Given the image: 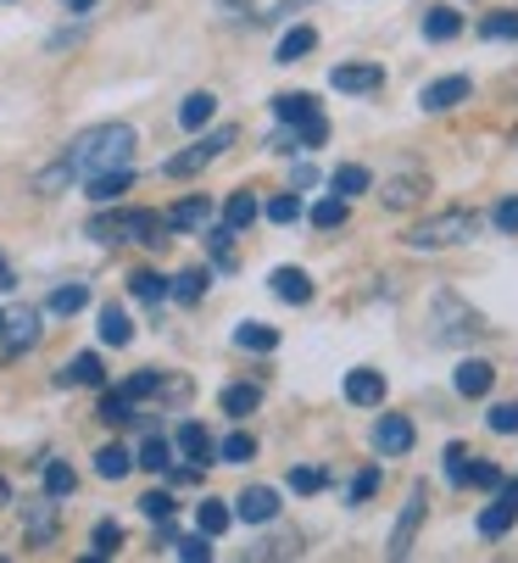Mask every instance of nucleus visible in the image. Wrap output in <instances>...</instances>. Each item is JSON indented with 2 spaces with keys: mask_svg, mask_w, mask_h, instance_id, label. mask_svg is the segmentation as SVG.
<instances>
[{
  "mask_svg": "<svg viewBox=\"0 0 518 563\" xmlns=\"http://www.w3.org/2000/svg\"><path fill=\"white\" fill-rule=\"evenodd\" d=\"M129 156H134V129H129V123H96V129H84L51 168L34 174V196H56V190H67L73 179L123 168Z\"/></svg>",
  "mask_w": 518,
  "mask_h": 563,
  "instance_id": "nucleus-1",
  "label": "nucleus"
},
{
  "mask_svg": "<svg viewBox=\"0 0 518 563\" xmlns=\"http://www.w3.org/2000/svg\"><path fill=\"white\" fill-rule=\"evenodd\" d=\"M84 234H90L96 246H123V240H145V246H162V240H167V229H162V212H151V207H118V212H96Z\"/></svg>",
  "mask_w": 518,
  "mask_h": 563,
  "instance_id": "nucleus-2",
  "label": "nucleus"
},
{
  "mask_svg": "<svg viewBox=\"0 0 518 563\" xmlns=\"http://www.w3.org/2000/svg\"><path fill=\"white\" fill-rule=\"evenodd\" d=\"M474 229H480V212L447 207V212H436V218L412 223V229L401 234V246H407V252H447V246H463V240H474Z\"/></svg>",
  "mask_w": 518,
  "mask_h": 563,
  "instance_id": "nucleus-3",
  "label": "nucleus"
},
{
  "mask_svg": "<svg viewBox=\"0 0 518 563\" xmlns=\"http://www.w3.org/2000/svg\"><path fill=\"white\" fill-rule=\"evenodd\" d=\"M240 140V129L234 123H218V129H196V145H185V151H173L167 163H162V174L167 179H196L201 168H212L218 156L229 151Z\"/></svg>",
  "mask_w": 518,
  "mask_h": 563,
  "instance_id": "nucleus-4",
  "label": "nucleus"
},
{
  "mask_svg": "<svg viewBox=\"0 0 518 563\" xmlns=\"http://www.w3.org/2000/svg\"><path fill=\"white\" fill-rule=\"evenodd\" d=\"M474 335H485V318L469 301H458V296L441 290L436 307H429V341H436V346H463Z\"/></svg>",
  "mask_w": 518,
  "mask_h": 563,
  "instance_id": "nucleus-5",
  "label": "nucleus"
},
{
  "mask_svg": "<svg viewBox=\"0 0 518 563\" xmlns=\"http://www.w3.org/2000/svg\"><path fill=\"white\" fill-rule=\"evenodd\" d=\"M329 90H340V96H374V90H385V67L379 62H340V67H329Z\"/></svg>",
  "mask_w": 518,
  "mask_h": 563,
  "instance_id": "nucleus-6",
  "label": "nucleus"
},
{
  "mask_svg": "<svg viewBox=\"0 0 518 563\" xmlns=\"http://www.w3.org/2000/svg\"><path fill=\"white\" fill-rule=\"evenodd\" d=\"M423 508H429V486L418 479V486L407 492V503H401V519H396V530H390V558H407L412 552V541H418V525H423Z\"/></svg>",
  "mask_w": 518,
  "mask_h": 563,
  "instance_id": "nucleus-7",
  "label": "nucleus"
},
{
  "mask_svg": "<svg viewBox=\"0 0 518 563\" xmlns=\"http://www.w3.org/2000/svg\"><path fill=\"white\" fill-rule=\"evenodd\" d=\"M474 96V78L469 73H447V78H429V85L418 90V107L423 112H452L458 101Z\"/></svg>",
  "mask_w": 518,
  "mask_h": 563,
  "instance_id": "nucleus-8",
  "label": "nucleus"
},
{
  "mask_svg": "<svg viewBox=\"0 0 518 563\" xmlns=\"http://www.w3.org/2000/svg\"><path fill=\"white\" fill-rule=\"evenodd\" d=\"M40 330H45V324H40V312H34V307H23V312H0V346H7L12 357H18V352H34V346H40Z\"/></svg>",
  "mask_w": 518,
  "mask_h": 563,
  "instance_id": "nucleus-9",
  "label": "nucleus"
},
{
  "mask_svg": "<svg viewBox=\"0 0 518 563\" xmlns=\"http://www.w3.org/2000/svg\"><path fill=\"white\" fill-rule=\"evenodd\" d=\"M513 519H518V479H502L496 503L480 514V536H485V541H502V536L513 530Z\"/></svg>",
  "mask_w": 518,
  "mask_h": 563,
  "instance_id": "nucleus-10",
  "label": "nucleus"
},
{
  "mask_svg": "<svg viewBox=\"0 0 518 563\" xmlns=\"http://www.w3.org/2000/svg\"><path fill=\"white\" fill-rule=\"evenodd\" d=\"M279 508H285V503H279L274 486H245V492L234 497V519H240V525H274Z\"/></svg>",
  "mask_w": 518,
  "mask_h": 563,
  "instance_id": "nucleus-11",
  "label": "nucleus"
},
{
  "mask_svg": "<svg viewBox=\"0 0 518 563\" xmlns=\"http://www.w3.org/2000/svg\"><path fill=\"white\" fill-rule=\"evenodd\" d=\"M201 223H212V201L207 196H185L162 212V229L167 234H201Z\"/></svg>",
  "mask_w": 518,
  "mask_h": 563,
  "instance_id": "nucleus-12",
  "label": "nucleus"
},
{
  "mask_svg": "<svg viewBox=\"0 0 518 563\" xmlns=\"http://www.w3.org/2000/svg\"><path fill=\"white\" fill-rule=\"evenodd\" d=\"M423 196H429V174H396V179H385V190H379L385 212H407V207H418Z\"/></svg>",
  "mask_w": 518,
  "mask_h": 563,
  "instance_id": "nucleus-13",
  "label": "nucleus"
},
{
  "mask_svg": "<svg viewBox=\"0 0 518 563\" xmlns=\"http://www.w3.org/2000/svg\"><path fill=\"white\" fill-rule=\"evenodd\" d=\"M412 441H418V430H412V419H401V413H385V419L374 424V446H379L385 457H407Z\"/></svg>",
  "mask_w": 518,
  "mask_h": 563,
  "instance_id": "nucleus-14",
  "label": "nucleus"
},
{
  "mask_svg": "<svg viewBox=\"0 0 518 563\" xmlns=\"http://www.w3.org/2000/svg\"><path fill=\"white\" fill-rule=\"evenodd\" d=\"M56 530H62L56 497H45V503H29V508H23V536H29V547H51V541H56Z\"/></svg>",
  "mask_w": 518,
  "mask_h": 563,
  "instance_id": "nucleus-15",
  "label": "nucleus"
},
{
  "mask_svg": "<svg viewBox=\"0 0 518 563\" xmlns=\"http://www.w3.org/2000/svg\"><path fill=\"white\" fill-rule=\"evenodd\" d=\"M345 401H352V408H385V374L379 368H352L345 374Z\"/></svg>",
  "mask_w": 518,
  "mask_h": 563,
  "instance_id": "nucleus-16",
  "label": "nucleus"
},
{
  "mask_svg": "<svg viewBox=\"0 0 518 563\" xmlns=\"http://www.w3.org/2000/svg\"><path fill=\"white\" fill-rule=\"evenodd\" d=\"M268 285H274V296H279V301H290V307H307V301L318 296L312 274H307V268H290V263H285V268H274V274H268Z\"/></svg>",
  "mask_w": 518,
  "mask_h": 563,
  "instance_id": "nucleus-17",
  "label": "nucleus"
},
{
  "mask_svg": "<svg viewBox=\"0 0 518 563\" xmlns=\"http://www.w3.org/2000/svg\"><path fill=\"white\" fill-rule=\"evenodd\" d=\"M134 185V168L123 163V168H107V174H90L84 179V196H90L96 207H112V201H123V190Z\"/></svg>",
  "mask_w": 518,
  "mask_h": 563,
  "instance_id": "nucleus-18",
  "label": "nucleus"
},
{
  "mask_svg": "<svg viewBox=\"0 0 518 563\" xmlns=\"http://www.w3.org/2000/svg\"><path fill=\"white\" fill-rule=\"evenodd\" d=\"M56 385H62V390H73V385H90V390H101V385H107V363H101V352H78V357L56 374Z\"/></svg>",
  "mask_w": 518,
  "mask_h": 563,
  "instance_id": "nucleus-19",
  "label": "nucleus"
},
{
  "mask_svg": "<svg viewBox=\"0 0 518 563\" xmlns=\"http://www.w3.org/2000/svg\"><path fill=\"white\" fill-rule=\"evenodd\" d=\"M452 385H458V396L480 401V396H491V385H496V368H491L485 357H463V363H458V374H452Z\"/></svg>",
  "mask_w": 518,
  "mask_h": 563,
  "instance_id": "nucleus-20",
  "label": "nucleus"
},
{
  "mask_svg": "<svg viewBox=\"0 0 518 563\" xmlns=\"http://www.w3.org/2000/svg\"><path fill=\"white\" fill-rule=\"evenodd\" d=\"M173 446H179V452H185L190 463H201V468H207V463L218 457V441L207 435V424H179V435H173Z\"/></svg>",
  "mask_w": 518,
  "mask_h": 563,
  "instance_id": "nucleus-21",
  "label": "nucleus"
},
{
  "mask_svg": "<svg viewBox=\"0 0 518 563\" xmlns=\"http://www.w3.org/2000/svg\"><path fill=\"white\" fill-rule=\"evenodd\" d=\"M207 285H212V268H185V274L167 279V296L179 301V307H196L207 296Z\"/></svg>",
  "mask_w": 518,
  "mask_h": 563,
  "instance_id": "nucleus-22",
  "label": "nucleus"
},
{
  "mask_svg": "<svg viewBox=\"0 0 518 563\" xmlns=\"http://www.w3.org/2000/svg\"><path fill=\"white\" fill-rule=\"evenodd\" d=\"M201 234H207L212 268H218V274H234V229H229V223H201Z\"/></svg>",
  "mask_w": 518,
  "mask_h": 563,
  "instance_id": "nucleus-23",
  "label": "nucleus"
},
{
  "mask_svg": "<svg viewBox=\"0 0 518 563\" xmlns=\"http://www.w3.org/2000/svg\"><path fill=\"white\" fill-rule=\"evenodd\" d=\"M256 218H263V201H256L251 190H234V196L223 201V223H229L234 234H245V229H251Z\"/></svg>",
  "mask_w": 518,
  "mask_h": 563,
  "instance_id": "nucleus-24",
  "label": "nucleus"
},
{
  "mask_svg": "<svg viewBox=\"0 0 518 563\" xmlns=\"http://www.w3.org/2000/svg\"><path fill=\"white\" fill-rule=\"evenodd\" d=\"M458 34H463V12H452V7H429V12H423V40L447 45V40H458Z\"/></svg>",
  "mask_w": 518,
  "mask_h": 563,
  "instance_id": "nucleus-25",
  "label": "nucleus"
},
{
  "mask_svg": "<svg viewBox=\"0 0 518 563\" xmlns=\"http://www.w3.org/2000/svg\"><path fill=\"white\" fill-rule=\"evenodd\" d=\"M96 419H101V424H134L140 413H134V401H129L123 390L101 385V401H96Z\"/></svg>",
  "mask_w": 518,
  "mask_h": 563,
  "instance_id": "nucleus-26",
  "label": "nucleus"
},
{
  "mask_svg": "<svg viewBox=\"0 0 518 563\" xmlns=\"http://www.w3.org/2000/svg\"><path fill=\"white\" fill-rule=\"evenodd\" d=\"M129 296L145 301V307H162V301H167V279H162L156 268H134V274H129Z\"/></svg>",
  "mask_w": 518,
  "mask_h": 563,
  "instance_id": "nucleus-27",
  "label": "nucleus"
},
{
  "mask_svg": "<svg viewBox=\"0 0 518 563\" xmlns=\"http://www.w3.org/2000/svg\"><path fill=\"white\" fill-rule=\"evenodd\" d=\"M90 307V285H56L51 296H45V312H56V318H73V312H84Z\"/></svg>",
  "mask_w": 518,
  "mask_h": 563,
  "instance_id": "nucleus-28",
  "label": "nucleus"
},
{
  "mask_svg": "<svg viewBox=\"0 0 518 563\" xmlns=\"http://www.w3.org/2000/svg\"><path fill=\"white\" fill-rule=\"evenodd\" d=\"M329 185H334V196H345V201H352V196L374 190V174H368L363 163H345V168H334V174H329Z\"/></svg>",
  "mask_w": 518,
  "mask_h": 563,
  "instance_id": "nucleus-29",
  "label": "nucleus"
},
{
  "mask_svg": "<svg viewBox=\"0 0 518 563\" xmlns=\"http://www.w3.org/2000/svg\"><path fill=\"white\" fill-rule=\"evenodd\" d=\"M101 341H107V346H129V341H134V324H129V312H123L118 301L101 307Z\"/></svg>",
  "mask_w": 518,
  "mask_h": 563,
  "instance_id": "nucleus-30",
  "label": "nucleus"
},
{
  "mask_svg": "<svg viewBox=\"0 0 518 563\" xmlns=\"http://www.w3.org/2000/svg\"><path fill=\"white\" fill-rule=\"evenodd\" d=\"M212 112H218V96H212V90H196V96H185V107H179V123L196 134V129H207V123H212Z\"/></svg>",
  "mask_w": 518,
  "mask_h": 563,
  "instance_id": "nucleus-31",
  "label": "nucleus"
},
{
  "mask_svg": "<svg viewBox=\"0 0 518 563\" xmlns=\"http://www.w3.org/2000/svg\"><path fill=\"white\" fill-rule=\"evenodd\" d=\"M312 112H318V96H307V90L274 96V118H279V123H301V118H312Z\"/></svg>",
  "mask_w": 518,
  "mask_h": 563,
  "instance_id": "nucleus-32",
  "label": "nucleus"
},
{
  "mask_svg": "<svg viewBox=\"0 0 518 563\" xmlns=\"http://www.w3.org/2000/svg\"><path fill=\"white\" fill-rule=\"evenodd\" d=\"M167 463H173V441H167V435H151V441H140V452H134V468H145V474H167Z\"/></svg>",
  "mask_w": 518,
  "mask_h": 563,
  "instance_id": "nucleus-33",
  "label": "nucleus"
},
{
  "mask_svg": "<svg viewBox=\"0 0 518 563\" xmlns=\"http://www.w3.org/2000/svg\"><path fill=\"white\" fill-rule=\"evenodd\" d=\"M129 468H134V452H129L123 441H107V446L96 452V474H101V479H123Z\"/></svg>",
  "mask_w": 518,
  "mask_h": 563,
  "instance_id": "nucleus-34",
  "label": "nucleus"
},
{
  "mask_svg": "<svg viewBox=\"0 0 518 563\" xmlns=\"http://www.w3.org/2000/svg\"><path fill=\"white\" fill-rule=\"evenodd\" d=\"M229 525H234V508H229V503L207 497V503L196 508V530H201V536H212V541H218V536H223Z\"/></svg>",
  "mask_w": 518,
  "mask_h": 563,
  "instance_id": "nucleus-35",
  "label": "nucleus"
},
{
  "mask_svg": "<svg viewBox=\"0 0 518 563\" xmlns=\"http://www.w3.org/2000/svg\"><path fill=\"white\" fill-rule=\"evenodd\" d=\"M256 401H263V390H256V385H223L218 408H223L229 419H245V413H256Z\"/></svg>",
  "mask_w": 518,
  "mask_h": 563,
  "instance_id": "nucleus-36",
  "label": "nucleus"
},
{
  "mask_svg": "<svg viewBox=\"0 0 518 563\" xmlns=\"http://www.w3.org/2000/svg\"><path fill=\"white\" fill-rule=\"evenodd\" d=\"M234 346L240 352H279V330L274 324H240L234 330Z\"/></svg>",
  "mask_w": 518,
  "mask_h": 563,
  "instance_id": "nucleus-37",
  "label": "nucleus"
},
{
  "mask_svg": "<svg viewBox=\"0 0 518 563\" xmlns=\"http://www.w3.org/2000/svg\"><path fill=\"white\" fill-rule=\"evenodd\" d=\"M318 45V29H307V23H296V29H285V40H279V51H274V62H301L307 51Z\"/></svg>",
  "mask_w": 518,
  "mask_h": 563,
  "instance_id": "nucleus-38",
  "label": "nucleus"
},
{
  "mask_svg": "<svg viewBox=\"0 0 518 563\" xmlns=\"http://www.w3.org/2000/svg\"><path fill=\"white\" fill-rule=\"evenodd\" d=\"M307 218H312V229H340L345 218H352V201H345V196H334V190H329V196H323V201H318V207H312Z\"/></svg>",
  "mask_w": 518,
  "mask_h": 563,
  "instance_id": "nucleus-39",
  "label": "nucleus"
},
{
  "mask_svg": "<svg viewBox=\"0 0 518 563\" xmlns=\"http://www.w3.org/2000/svg\"><path fill=\"white\" fill-rule=\"evenodd\" d=\"M73 492H78V474H73V463L51 457V463H45V497H56V503H62V497H73Z\"/></svg>",
  "mask_w": 518,
  "mask_h": 563,
  "instance_id": "nucleus-40",
  "label": "nucleus"
},
{
  "mask_svg": "<svg viewBox=\"0 0 518 563\" xmlns=\"http://www.w3.org/2000/svg\"><path fill=\"white\" fill-rule=\"evenodd\" d=\"M123 547V525L118 519H101L96 530H90V552H84V558H112Z\"/></svg>",
  "mask_w": 518,
  "mask_h": 563,
  "instance_id": "nucleus-41",
  "label": "nucleus"
},
{
  "mask_svg": "<svg viewBox=\"0 0 518 563\" xmlns=\"http://www.w3.org/2000/svg\"><path fill=\"white\" fill-rule=\"evenodd\" d=\"M263 218H268V223H301V218H307V207H301V190H285V196H274V201L263 207Z\"/></svg>",
  "mask_w": 518,
  "mask_h": 563,
  "instance_id": "nucleus-42",
  "label": "nucleus"
},
{
  "mask_svg": "<svg viewBox=\"0 0 518 563\" xmlns=\"http://www.w3.org/2000/svg\"><path fill=\"white\" fill-rule=\"evenodd\" d=\"M251 558H301V541L296 536H268V541H251L245 547V563Z\"/></svg>",
  "mask_w": 518,
  "mask_h": 563,
  "instance_id": "nucleus-43",
  "label": "nucleus"
},
{
  "mask_svg": "<svg viewBox=\"0 0 518 563\" xmlns=\"http://www.w3.org/2000/svg\"><path fill=\"white\" fill-rule=\"evenodd\" d=\"M251 457H256V435L234 430V435L218 441V463H251Z\"/></svg>",
  "mask_w": 518,
  "mask_h": 563,
  "instance_id": "nucleus-44",
  "label": "nucleus"
},
{
  "mask_svg": "<svg viewBox=\"0 0 518 563\" xmlns=\"http://www.w3.org/2000/svg\"><path fill=\"white\" fill-rule=\"evenodd\" d=\"M323 486H329V474H323L318 463H301V468H290V492H296V497H318Z\"/></svg>",
  "mask_w": 518,
  "mask_h": 563,
  "instance_id": "nucleus-45",
  "label": "nucleus"
},
{
  "mask_svg": "<svg viewBox=\"0 0 518 563\" xmlns=\"http://www.w3.org/2000/svg\"><path fill=\"white\" fill-rule=\"evenodd\" d=\"M290 129H296L301 151H318V145L329 140V118H323V112H312V118H301V123H290Z\"/></svg>",
  "mask_w": 518,
  "mask_h": 563,
  "instance_id": "nucleus-46",
  "label": "nucleus"
},
{
  "mask_svg": "<svg viewBox=\"0 0 518 563\" xmlns=\"http://www.w3.org/2000/svg\"><path fill=\"white\" fill-rule=\"evenodd\" d=\"M173 552H179L185 563H207L212 558V536H201V530L196 536H173Z\"/></svg>",
  "mask_w": 518,
  "mask_h": 563,
  "instance_id": "nucleus-47",
  "label": "nucleus"
},
{
  "mask_svg": "<svg viewBox=\"0 0 518 563\" xmlns=\"http://www.w3.org/2000/svg\"><path fill=\"white\" fill-rule=\"evenodd\" d=\"M480 40H518V12H491L480 23Z\"/></svg>",
  "mask_w": 518,
  "mask_h": 563,
  "instance_id": "nucleus-48",
  "label": "nucleus"
},
{
  "mask_svg": "<svg viewBox=\"0 0 518 563\" xmlns=\"http://www.w3.org/2000/svg\"><path fill=\"white\" fill-rule=\"evenodd\" d=\"M502 479H507V474H502L496 463H469V479H463V486H474V492H496Z\"/></svg>",
  "mask_w": 518,
  "mask_h": 563,
  "instance_id": "nucleus-49",
  "label": "nucleus"
},
{
  "mask_svg": "<svg viewBox=\"0 0 518 563\" xmlns=\"http://www.w3.org/2000/svg\"><path fill=\"white\" fill-rule=\"evenodd\" d=\"M485 424H491L496 435H518V401H496Z\"/></svg>",
  "mask_w": 518,
  "mask_h": 563,
  "instance_id": "nucleus-50",
  "label": "nucleus"
},
{
  "mask_svg": "<svg viewBox=\"0 0 518 563\" xmlns=\"http://www.w3.org/2000/svg\"><path fill=\"white\" fill-rule=\"evenodd\" d=\"M173 508H179V503H173V492H145L140 497V514L145 519H173Z\"/></svg>",
  "mask_w": 518,
  "mask_h": 563,
  "instance_id": "nucleus-51",
  "label": "nucleus"
},
{
  "mask_svg": "<svg viewBox=\"0 0 518 563\" xmlns=\"http://www.w3.org/2000/svg\"><path fill=\"white\" fill-rule=\"evenodd\" d=\"M491 223H496L502 234H518V196H502L496 212H491Z\"/></svg>",
  "mask_w": 518,
  "mask_h": 563,
  "instance_id": "nucleus-52",
  "label": "nucleus"
},
{
  "mask_svg": "<svg viewBox=\"0 0 518 563\" xmlns=\"http://www.w3.org/2000/svg\"><path fill=\"white\" fill-rule=\"evenodd\" d=\"M447 479H452V486H463V479H469V446H447Z\"/></svg>",
  "mask_w": 518,
  "mask_h": 563,
  "instance_id": "nucleus-53",
  "label": "nucleus"
},
{
  "mask_svg": "<svg viewBox=\"0 0 518 563\" xmlns=\"http://www.w3.org/2000/svg\"><path fill=\"white\" fill-rule=\"evenodd\" d=\"M379 492V468H363L357 479H352V503H368Z\"/></svg>",
  "mask_w": 518,
  "mask_h": 563,
  "instance_id": "nucleus-54",
  "label": "nucleus"
},
{
  "mask_svg": "<svg viewBox=\"0 0 518 563\" xmlns=\"http://www.w3.org/2000/svg\"><path fill=\"white\" fill-rule=\"evenodd\" d=\"M268 151H279V156H296V151H301V140H296V129H290V123H279V134L268 140Z\"/></svg>",
  "mask_w": 518,
  "mask_h": 563,
  "instance_id": "nucleus-55",
  "label": "nucleus"
},
{
  "mask_svg": "<svg viewBox=\"0 0 518 563\" xmlns=\"http://www.w3.org/2000/svg\"><path fill=\"white\" fill-rule=\"evenodd\" d=\"M312 185H318V168H312V163H301V168H296V185H290V190H312Z\"/></svg>",
  "mask_w": 518,
  "mask_h": 563,
  "instance_id": "nucleus-56",
  "label": "nucleus"
},
{
  "mask_svg": "<svg viewBox=\"0 0 518 563\" xmlns=\"http://www.w3.org/2000/svg\"><path fill=\"white\" fill-rule=\"evenodd\" d=\"M62 7H67V12H78V18H84V12H96V0H62Z\"/></svg>",
  "mask_w": 518,
  "mask_h": 563,
  "instance_id": "nucleus-57",
  "label": "nucleus"
},
{
  "mask_svg": "<svg viewBox=\"0 0 518 563\" xmlns=\"http://www.w3.org/2000/svg\"><path fill=\"white\" fill-rule=\"evenodd\" d=\"M18 279H12V268H7V257H0V290H12Z\"/></svg>",
  "mask_w": 518,
  "mask_h": 563,
  "instance_id": "nucleus-58",
  "label": "nucleus"
},
{
  "mask_svg": "<svg viewBox=\"0 0 518 563\" xmlns=\"http://www.w3.org/2000/svg\"><path fill=\"white\" fill-rule=\"evenodd\" d=\"M7 503H12V479H7V474H0V508H7Z\"/></svg>",
  "mask_w": 518,
  "mask_h": 563,
  "instance_id": "nucleus-59",
  "label": "nucleus"
}]
</instances>
